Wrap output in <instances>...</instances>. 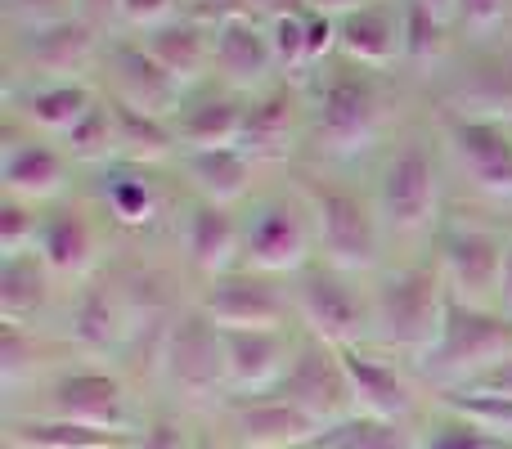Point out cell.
I'll list each match as a JSON object with an SVG mask.
<instances>
[{
  "label": "cell",
  "instance_id": "obj_1",
  "mask_svg": "<svg viewBox=\"0 0 512 449\" xmlns=\"http://www.w3.org/2000/svg\"><path fill=\"white\" fill-rule=\"evenodd\" d=\"M450 279H445L441 261H418L405 270L387 274V279L373 288L369 306H373V337H378L387 351L414 355L423 360L436 346L450 315Z\"/></svg>",
  "mask_w": 512,
  "mask_h": 449
},
{
  "label": "cell",
  "instance_id": "obj_2",
  "mask_svg": "<svg viewBox=\"0 0 512 449\" xmlns=\"http://www.w3.org/2000/svg\"><path fill=\"white\" fill-rule=\"evenodd\" d=\"M297 198L306 203L310 225H315V247L324 265L342 274H364L378 265L382 252V216L360 198L355 189L337 180L297 176Z\"/></svg>",
  "mask_w": 512,
  "mask_h": 449
},
{
  "label": "cell",
  "instance_id": "obj_3",
  "mask_svg": "<svg viewBox=\"0 0 512 449\" xmlns=\"http://www.w3.org/2000/svg\"><path fill=\"white\" fill-rule=\"evenodd\" d=\"M504 360H512V315L495 306H468V301L450 297V315L445 328L436 337V346L423 355V369L436 373L441 382L468 387L481 373L499 369Z\"/></svg>",
  "mask_w": 512,
  "mask_h": 449
},
{
  "label": "cell",
  "instance_id": "obj_4",
  "mask_svg": "<svg viewBox=\"0 0 512 449\" xmlns=\"http://www.w3.org/2000/svg\"><path fill=\"white\" fill-rule=\"evenodd\" d=\"M382 126H387V95L373 72L346 63L342 72L324 81L310 131L328 158H355V153L373 149Z\"/></svg>",
  "mask_w": 512,
  "mask_h": 449
},
{
  "label": "cell",
  "instance_id": "obj_5",
  "mask_svg": "<svg viewBox=\"0 0 512 449\" xmlns=\"http://www.w3.org/2000/svg\"><path fill=\"white\" fill-rule=\"evenodd\" d=\"M378 216L396 238H418L441 221V162L423 140L400 144L378 176Z\"/></svg>",
  "mask_w": 512,
  "mask_h": 449
},
{
  "label": "cell",
  "instance_id": "obj_6",
  "mask_svg": "<svg viewBox=\"0 0 512 449\" xmlns=\"http://www.w3.org/2000/svg\"><path fill=\"white\" fill-rule=\"evenodd\" d=\"M297 319L306 324V337H319L328 346H364V333H373V306L355 292L351 274L333 270V265H306L297 274V292H292Z\"/></svg>",
  "mask_w": 512,
  "mask_h": 449
},
{
  "label": "cell",
  "instance_id": "obj_7",
  "mask_svg": "<svg viewBox=\"0 0 512 449\" xmlns=\"http://www.w3.org/2000/svg\"><path fill=\"white\" fill-rule=\"evenodd\" d=\"M162 378L171 391H180L194 405L221 400L230 391V364H225V333L198 306H185L176 315V328L162 351Z\"/></svg>",
  "mask_w": 512,
  "mask_h": 449
},
{
  "label": "cell",
  "instance_id": "obj_8",
  "mask_svg": "<svg viewBox=\"0 0 512 449\" xmlns=\"http://www.w3.org/2000/svg\"><path fill=\"white\" fill-rule=\"evenodd\" d=\"M315 225L301 198H265L243 221V261L256 274H301L310 265Z\"/></svg>",
  "mask_w": 512,
  "mask_h": 449
},
{
  "label": "cell",
  "instance_id": "obj_9",
  "mask_svg": "<svg viewBox=\"0 0 512 449\" xmlns=\"http://www.w3.org/2000/svg\"><path fill=\"white\" fill-rule=\"evenodd\" d=\"M194 306L221 333H274V328H288V319L297 315V306L283 297L279 283L256 270H234L212 279L198 292Z\"/></svg>",
  "mask_w": 512,
  "mask_h": 449
},
{
  "label": "cell",
  "instance_id": "obj_10",
  "mask_svg": "<svg viewBox=\"0 0 512 449\" xmlns=\"http://www.w3.org/2000/svg\"><path fill=\"white\" fill-rule=\"evenodd\" d=\"M274 391L283 400H292L297 409H306L319 427L346 423L355 414V396H351V382H346L342 355H337V346L319 342V337H301L297 355H292L288 373H283V382Z\"/></svg>",
  "mask_w": 512,
  "mask_h": 449
},
{
  "label": "cell",
  "instance_id": "obj_11",
  "mask_svg": "<svg viewBox=\"0 0 512 449\" xmlns=\"http://www.w3.org/2000/svg\"><path fill=\"white\" fill-rule=\"evenodd\" d=\"M14 54L27 77L36 81H81V72H90L99 59H108V45H104V27L72 14L63 23L18 32Z\"/></svg>",
  "mask_w": 512,
  "mask_h": 449
},
{
  "label": "cell",
  "instance_id": "obj_12",
  "mask_svg": "<svg viewBox=\"0 0 512 449\" xmlns=\"http://www.w3.org/2000/svg\"><path fill=\"white\" fill-rule=\"evenodd\" d=\"M504 252L508 238L486 225H454L441 238V270L450 279L454 301L468 306H495L504 283Z\"/></svg>",
  "mask_w": 512,
  "mask_h": 449
},
{
  "label": "cell",
  "instance_id": "obj_13",
  "mask_svg": "<svg viewBox=\"0 0 512 449\" xmlns=\"http://www.w3.org/2000/svg\"><path fill=\"white\" fill-rule=\"evenodd\" d=\"M225 409H230L234 445H243V449H310L319 441V432H324L306 409L283 400L279 391H265V396H230Z\"/></svg>",
  "mask_w": 512,
  "mask_h": 449
},
{
  "label": "cell",
  "instance_id": "obj_14",
  "mask_svg": "<svg viewBox=\"0 0 512 449\" xmlns=\"http://www.w3.org/2000/svg\"><path fill=\"white\" fill-rule=\"evenodd\" d=\"M50 418L68 423L104 427V432H126V382L108 369H72L45 387V409Z\"/></svg>",
  "mask_w": 512,
  "mask_h": 449
},
{
  "label": "cell",
  "instance_id": "obj_15",
  "mask_svg": "<svg viewBox=\"0 0 512 449\" xmlns=\"http://www.w3.org/2000/svg\"><path fill=\"white\" fill-rule=\"evenodd\" d=\"M108 72H113V99L140 108L153 117H176L185 108V86L144 50V41H117L108 45Z\"/></svg>",
  "mask_w": 512,
  "mask_h": 449
},
{
  "label": "cell",
  "instance_id": "obj_16",
  "mask_svg": "<svg viewBox=\"0 0 512 449\" xmlns=\"http://www.w3.org/2000/svg\"><path fill=\"white\" fill-rule=\"evenodd\" d=\"M95 104L99 95L86 81H27L23 90H9V122L27 135L63 140Z\"/></svg>",
  "mask_w": 512,
  "mask_h": 449
},
{
  "label": "cell",
  "instance_id": "obj_17",
  "mask_svg": "<svg viewBox=\"0 0 512 449\" xmlns=\"http://www.w3.org/2000/svg\"><path fill=\"white\" fill-rule=\"evenodd\" d=\"M337 355H342L346 382H351L355 414L382 418V423H409V418H414V409H418L414 387H409V378L396 364L373 355L369 346H342Z\"/></svg>",
  "mask_w": 512,
  "mask_h": 449
},
{
  "label": "cell",
  "instance_id": "obj_18",
  "mask_svg": "<svg viewBox=\"0 0 512 449\" xmlns=\"http://www.w3.org/2000/svg\"><path fill=\"white\" fill-rule=\"evenodd\" d=\"M36 256L63 283H90L99 265V234L81 207H50L36 229Z\"/></svg>",
  "mask_w": 512,
  "mask_h": 449
},
{
  "label": "cell",
  "instance_id": "obj_19",
  "mask_svg": "<svg viewBox=\"0 0 512 449\" xmlns=\"http://www.w3.org/2000/svg\"><path fill=\"white\" fill-rule=\"evenodd\" d=\"M450 149L481 194L512 198V135L504 122L486 117H450Z\"/></svg>",
  "mask_w": 512,
  "mask_h": 449
},
{
  "label": "cell",
  "instance_id": "obj_20",
  "mask_svg": "<svg viewBox=\"0 0 512 449\" xmlns=\"http://www.w3.org/2000/svg\"><path fill=\"white\" fill-rule=\"evenodd\" d=\"M68 153L54 149L45 135H14L5 140V158H0V185L9 198L41 207L68 189Z\"/></svg>",
  "mask_w": 512,
  "mask_h": 449
},
{
  "label": "cell",
  "instance_id": "obj_21",
  "mask_svg": "<svg viewBox=\"0 0 512 449\" xmlns=\"http://www.w3.org/2000/svg\"><path fill=\"white\" fill-rule=\"evenodd\" d=\"M337 54H342L351 68H364V72H387L396 59H405L400 5L373 0V5L337 18Z\"/></svg>",
  "mask_w": 512,
  "mask_h": 449
},
{
  "label": "cell",
  "instance_id": "obj_22",
  "mask_svg": "<svg viewBox=\"0 0 512 449\" xmlns=\"http://www.w3.org/2000/svg\"><path fill=\"white\" fill-rule=\"evenodd\" d=\"M297 337L292 328L274 333H225V364H230V396H265L283 382Z\"/></svg>",
  "mask_w": 512,
  "mask_h": 449
},
{
  "label": "cell",
  "instance_id": "obj_23",
  "mask_svg": "<svg viewBox=\"0 0 512 449\" xmlns=\"http://www.w3.org/2000/svg\"><path fill=\"white\" fill-rule=\"evenodd\" d=\"M274 63V45H270V27L261 18H239V23L216 27V54H212V72L225 81V90L248 95V90H270V72Z\"/></svg>",
  "mask_w": 512,
  "mask_h": 449
},
{
  "label": "cell",
  "instance_id": "obj_24",
  "mask_svg": "<svg viewBox=\"0 0 512 449\" xmlns=\"http://www.w3.org/2000/svg\"><path fill=\"white\" fill-rule=\"evenodd\" d=\"M68 333L86 355L126 351V342H131V315H126L122 288L104 279L81 283L77 301H72V315H68Z\"/></svg>",
  "mask_w": 512,
  "mask_h": 449
},
{
  "label": "cell",
  "instance_id": "obj_25",
  "mask_svg": "<svg viewBox=\"0 0 512 449\" xmlns=\"http://www.w3.org/2000/svg\"><path fill=\"white\" fill-rule=\"evenodd\" d=\"M180 153H207V149H239L243 122H248V99L234 90H207L198 99H185L176 117Z\"/></svg>",
  "mask_w": 512,
  "mask_h": 449
},
{
  "label": "cell",
  "instance_id": "obj_26",
  "mask_svg": "<svg viewBox=\"0 0 512 449\" xmlns=\"http://www.w3.org/2000/svg\"><path fill=\"white\" fill-rule=\"evenodd\" d=\"M301 140V99L292 86H270L248 99V122H243L239 149L252 162H279Z\"/></svg>",
  "mask_w": 512,
  "mask_h": 449
},
{
  "label": "cell",
  "instance_id": "obj_27",
  "mask_svg": "<svg viewBox=\"0 0 512 449\" xmlns=\"http://www.w3.org/2000/svg\"><path fill=\"white\" fill-rule=\"evenodd\" d=\"M185 256L207 283L221 279V274H234L243 256V225L230 207H216L198 198L185 216Z\"/></svg>",
  "mask_w": 512,
  "mask_h": 449
},
{
  "label": "cell",
  "instance_id": "obj_28",
  "mask_svg": "<svg viewBox=\"0 0 512 449\" xmlns=\"http://www.w3.org/2000/svg\"><path fill=\"white\" fill-rule=\"evenodd\" d=\"M140 41H144V50H149L185 90L198 86V81L207 77L212 54H216V32L207 23H198V18H189V14L153 27V32H144Z\"/></svg>",
  "mask_w": 512,
  "mask_h": 449
},
{
  "label": "cell",
  "instance_id": "obj_29",
  "mask_svg": "<svg viewBox=\"0 0 512 449\" xmlns=\"http://www.w3.org/2000/svg\"><path fill=\"white\" fill-rule=\"evenodd\" d=\"M99 203L104 216L117 229H149L162 216V189L149 176V167H131V162H117L113 171H104L99 180Z\"/></svg>",
  "mask_w": 512,
  "mask_h": 449
},
{
  "label": "cell",
  "instance_id": "obj_30",
  "mask_svg": "<svg viewBox=\"0 0 512 449\" xmlns=\"http://www.w3.org/2000/svg\"><path fill=\"white\" fill-rule=\"evenodd\" d=\"M189 185L203 203L216 207H234L239 198H248L252 189V171L256 162L243 149H207V153H180Z\"/></svg>",
  "mask_w": 512,
  "mask_h": 449
},
{
  "label": "cell",
  "instance_id": "obj_31",
  "mask_svg": "<svg viewBox=\"0 0 512 449\" xmlns=\"http://www.w3.org/2000/svg\"><path fill=\"white\" fill-rule=\"evenodd\" d=\"M5 441L9 449H131L135 436L68 423V418H50V414H32V418H14L5 427Z\"/></svg>",
  "mask_w": 512,
  "mask_h": 449
},
{
  "label": "cell",
  "instance_id": "obj_32",
  "mask_svg": "<svg viewBox=\"0 0 512 449\" xmlns=\"http://www.w3.org/2000/svg\"><path fill=\"white\" fill-rule=\"evenodd\" d=\"M54 274L45 270V261L36 252L0 256V319L9 324H36L45 306H50Z\"/></svg>",
  "mask_w": 512,
  "mask_h": 449
},
{
  "label": "cell",
  "instance_id": "obj_33",
  "mask_svg": "<svg viewBox=\"0 0 512 449\" xmlns=\"http://www.w3.org/2000/svg\"><path fill=\"white\" fill-rule=\"evenodd\" d=\"M108 108H113V131H117V162L153 167V162L171 158V153L180 149L176 122L153 117V113H140V108L122 104V99H113V95H108Z\"/></svg>",
  "mask_w": 512,
  "mask_h": 449
},
{
  "label": "cell",
  "instance_id": "obj_34",
  "mask_svg": "<svg viewBox=\"0 0 512 449\" xmlns=\"http://www.w3.org/2000/svg\"><path fill=\"white\" fill-rule=\"evenodd\" d=\"M310 449H423V436L409 423H382V418L351 414L346 423L324 427Z\"/></svg>",
  "mask_w": 512,
  "mask_h": 449
},
{
  "label": "cell",
  "instance_id": "obj_35",
  "mask_svg": "<svg viewBox=\"0 0 512 449\" xmlns=\"http://www.w3.org/2000/svg\"><path fill=\"white\" fill-rule=\"evenodd\" d=\"M459 117H486V122H508L512 117V54L508 59L477 63L459 95Z\"/></svg>",
  "mask_w": 512,
  "mask_h": 449
},
{
  "label": "cell",
  "instance_id": "obj_36",
  "mask_svg": "<svg viewBox=\"0 0 512 449\" xmlns=\"http://www.w3.org/2000/svg\"><path fill=\"white\" fill-rule=\"evenodd\" d=\"M400 27H405V63H414V68H432V63H441L454 23L436 18L432 9L418 5V0H400Z\"/></svg>",
  "mask_w": 512,
  "mask_h": 449
},
{
  "label": "cell",
  "instance_id": "obj_37",
  "mask_svg": "<svg viewBox=\"0 0 512 449\" xmlns=\"http://www.w3.org/2000/svg\"><path fill=\"white\" fill-rule=\"evenodd\" d=\"M441 409L454 418H468L472 427L512 441V396H490V391H472V387H450L441 396Z\"/></svg>",
  "mask_w": 512,
  "mask_h": 449
},
{
  "label": "cell",
  "instance_id": "obj_38",
  "mask_svg": "<svg viewBox=\"0 0 512 449\" xmlns=\"http://www.w3.org/2000/svg\"><path fill=\"white\" fill-rule=\"evenodd\" d=\"M63 153L72 162H108L117 158V131H113V108H108V95H99V104L63 135Z\"/></svg>",
  "mask_w": 512,
  "mask_h": 449
},
{
  "label": "cell",
  "instance_id": "obj_39",
  "mask_svg": "<svg viewBox=\"0 0 512 449\" xmlns=\"http://www.w3.org/2000/svg\"><path fill=\"white\" fill-rule=\"evenodd\" d=\"M45 364V342L36 337V328L27 324H9V319H0V378H5V387H23L27 378H36Z\"/></svg>",
  "mask_w": 512,
  "mask_h": 449
},
{
  "label": "cell",
  "instance_id": "obj_40",
  "mask_svg": "<svg viewBox=\"0 0 512 449\" xmlns=\"http://www.w3.org/2000/svg\"><path fill=\"white\" fill-rule=\"evenodd\" d=\"M36 229H41V216H36L32 203L23 198H0V256H18L36 247Z\"/></svg>",
  "mask_w": 512,
  "mask_h": 449
},
{
  "label": "cell",
  "instance_id": "obj_41",
  "mask_svg": "<svg viewBox=\"0 0 512 449\" xmlns=\"http://www.w3.org/2000/svg\"><path fill=\"white\" fill-rule=\"evenodd\" d=\"M270 27V45H274V63L283 72H306V14H283Z\"/></svg>",
  "mask_w": 512,
  "mask_h": 449
},
{
  "label": "cell",
  "instance_id": "obj_42",
  "mask_svg": "<svg viewBox=\"0 0 512 449\" xmlns=\"http://www.w3.org/2000/svg\"><path fill=\"white\" fill-rule=\"evenodd\" d=\"M423 449H512V441H499V436L481 432V427H472L468 418L445 414V423L427 436Z\"/></svg>",
  "mask_w": 512,
  "mask_h": 449
},
{
  "label": "cell",
  "instance_id": "obj_43",
  "mask_svg": "<svg viewBox=\"0 0 512 449\" xmlns=\"http://www.w3.org/2000/svg\"><path fill=\"white\" fill-rule=\"evenodd\" d=\"M5 14L18 32H32V27H50L63 18L77 14V0H5Z\"/></svg>",
  "mask_w": 512,
  "mask_h": 449
},
{
  "label": "cell",
  "instance_id": "obj_44",
  "mask_svg": "<svg viewBox=\"0 0 512 449\" xmlns=\"http://www.w3.org/2000/svg\"><path fill=\"white\" fill-rule=\"evenodd\" d=\"M198 445V432L176 414H158L144 423V432L135 436L131 449H194Z\"/></svg>",
  "mask_w": 512,
  "mask_h": 449
},
{
  "label": "cell",
  "instance_id": "obj_45",
  "mask_svg": "<svg viewBox=\"0 0 512 449\" xmlns=\"http://www.w3.org/2000/svg\"><path fill=\"white\" fill-rule=\"evenodd\" d=\"M508 18V0H459L454 27H463L468 36H495Z\"/></svg>",
  "mask_w": 512,
  "mask_h": 449
},
{
  "label": "cell",
  "instance_id": "obj_46",
  "mask_svg": "<svg viewBox=\"0 0 512 449\" xmlns=\"http://www.w3.org/2000/svg\"><path fill=\"white\" fill-rule=\"evenodd\" d=\"M185 14L180 0H122V23L135 32H153V27L171 23V18Z\"/></svg>",
  "mask_w": 512,
  "mask_h": 449
},
{
  "label": "cell",
  "instance_id": "obj_47",
  "mask_svg": "<svg viewBox=\"0 0 512 449\" xmlns=\"http://www.w3.org/2000/svg\"><path fill=\"white\" fill-rule=\"evenodd\" d=\"M185 14L198 18V23H207L212 32L216 27H225V23H239V18H256L252 0H189Z\"/></svg>",
  "mask_w": 512,
  "mask_h": 449
},
{
  "label": "cell",
  "instance_id": "obj_48",
  "mask_svg": "<svg viewBox=\"0 0 512 449\" xmlns=\"http://www.w3.org/2000/svg\"><path fill=\"white\" fill-rule=\"evenodd\" d=\"M337 50V18L328 14H306V63H324Z\"/></svg>",
  "mask_w": 512,
  "mask_h": 449
},
{
  "label": "cell",
  "instance_id": "obj_49",
  "mask_svg": "<svg viewBox=\"0 0 512 449\" xmlns=\"http://www.w3.org/2000/svg\"><path fill=\"white\" fill-rule=\"evenodd\" d=\"M77 14H81V18H90L95 27L122 23V0H77Z\"/></svg>",
  "mask_w": 512,
  "mask_h": 449
},
{
  "label": "cell",
  "instance_id": "obj_50",
  "mask_svg": "<svg viewBox=\"0 0 512 449\" xmlns=\"http://www.w3.org/2000/svg\"><path fill=\"white\" fill-rule=\"evenodd\" d=\"M472 391H490V396H512V360H504L499 369L481 373L477 382H468Z\"/></svg>",
  "mask_w": 512,
  "mask_h": 449
},
{
  "label": "cell",
  "instance_id": "obj_51",
  "mask_svg": "<svg viewBox=\"0 0 512 449\" xmlns=\"http://www.w3.org/2000/svg\"><path fill=\"white\" fill-rule=\"evenodd\" d=\"M252 14L261 18V23H274V18L283 14H310L306 0H252Z\"/></svg>",
  "mask_w": 512,
  "mask_h": 449
},
{
  "label": "cell",
  "instance_id": "obj_52",
  "mask_svg": "<svg viewBox=\"0 0 512 449\" xmlns=\"http://www.w3.org/2000/svg\"><path fill=\"white\" fill-rule=\"evenodd\" d=\"M310 5V14H328V18H346V14H355V9H364V5H373V0H306Z\"/></svg>",
  "mask_w": 512,
  "mask_h": 449
},
{
  "label": "cell",
  "instance_id": "obj_53",
  "mask_svg": "<svg viewBox=\"0 0 512 449\" xmlns=\"http://www.w3.org/2000/svg\"><path fill=\"white\" fill-rule=\"evenodd\" d=\"M499 301L512 315V238H508V252H504V283H499Z\"/></svg>",
  "mask_w": 512,
  "mask_h": 449
},
{
  "label": "cell",
  "instance_id": "obj_54",
  "mask_svg": "<svg viewBox=\"0 0 512 449\" xmlns=\"http://www.w3.org/2000/svg\"><path fill=\"white\" fill-rule=\"evenodd\" d=\"M418 5H427L436 18H445V23H454V14H459V0H418Z\"/></svg>",
  "mask_w": 512,
  "mask_h": 449
},
{
  "label": "cell",
  "instance_id": "obj_55",
  "mask_svg": "<svg viewBox=\"0 0 512 449\" xmlns=\"http://www.w3.org/2000/svg\"><path fill=\"white\" fill-rule=\"evenodd\" d=\"M194 449H239V445H230L225 436H216V432H198V445Z\"/></svg>",
  "mask_w": 512,
  "mask_h": 449
},
{
  "label": "cell",
  "instance_id": "obj_56",
  "mask_svg": "<svg viewBox=\"0 0 512 449\" xmlns=\"http://www.w3.org/2000/svg\"><path fill=\"white\" fill-rule=\"evenodd\" d=\"M504 131H508V135H512V117H508V122H504Z\"/></svg>",
  "mask_w": 512,
  "mask_h": 449
}]
</instances>
